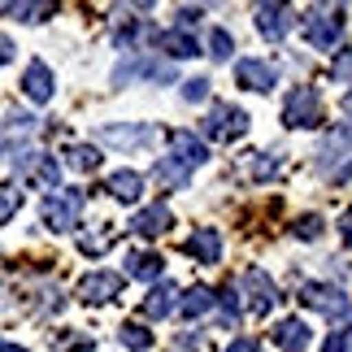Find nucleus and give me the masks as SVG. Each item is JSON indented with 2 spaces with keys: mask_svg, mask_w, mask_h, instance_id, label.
<instances>
[{
  "mask_svg": "<svg viewBox=\"0 0 352 352\" xmlns=\"http://www.w3.org/2000/svg\"><path fill=\"white\" fill-rule=\"evenodd\" d=\"M296 235H300V239H318L322 235V218H314V213L300 218V222H296Z\"/></svg>",
  "mask_w": 352,
  "mask_h": 352,
  "instance_id": "7c9ffc66",
  "label": "nucleus"
},
{
  "mask_svg": "<svg viewBox=\"0 0 352 352\" xmlns=\"http://www.w3.org/2000/svg\"><path fill=\"white\" fill-rule=\"evenodd\" d=\"M226 352H261V344H256V340H235Z\"/></svg>",
  "mask_w": 352,
  "mask_h": 352,
  "instance_id": "f704fd0d",
  "label": "nucleus"
},
{
  "mask_svg": "<svg viewBox=\"0 0 352 352\" xmlns=\"http://www.w3.org/2000/svg\"><path fill=\"white\" fill-rule=\"evenodd\" d=\"M183 100H187V104L209 100V78H187V83H183Z\"/></svg>",
  "mask_w": 352,
  "mask_h": 352,
  "instance_id": "c85d7f7f",
  "label": "nucleus"
},
{
  "mask_svg": "<svg viewBox=\"0 0 352 352\" xmlns=\"http://www.w3.org/2000/svg\"><path fill=\"white\" fill-rule=\"evenodd\" d=\"M100 140L104 144H118V148H144L148 140H153V126H148V122H126V126L104 122V126H100Z\"/></svg>",
  "mask_w": 352,
  "mask_h": 352,
  "instance_id": "f8f14e48",
  "label": "nucleus"
},
{
  "mask_svg": "<svg viewBox=\"0 0 352 352\" xmlns=\"http://www.w3.org/2000/svg\"><path fill=\"white\" fill-rule=\"evenodd\" d=\"M0 348H5V344H0Z\"/></svg>",
  "mask_w": 352,
  "mask_h": 352,
  "instance_id": "ea45409f",
  "label": "nucleus"
},
{
  "mask_svg": "<svg viewBox=\"0 0 352 352\" xmlns=\"http://www.w3.org/2000/svg\"><path fill=\"white\" fill-rule=\"evenodd\" d=\"M65 166H70V170H78V174L96 170V166H100V148H91V144H74L70 153H65Z\"/></svg>",
  "mask_w": 352,
  "mask_h": 352,
  "instance_id": "4be33fe9",
  "label": "nucleus"
},
{
  "mask_svg": "<svg viewBox=\"0 0 352 352\" xmlns=\"http://www.w3.org/2000/svg\"><path fill=\"white\" fill-rule=\"evenodd\" d=\"M209 309H213V292H209V287H192V292H183V300H179V314L192 318V322L205 318Z\"/></svg>",
  "mask_w": 352,
  "mask_h": 352,
  "instance_id": "412c9836",
  "label": "nucleus"
},
{
  "mask_svg": "<svg viewBox=\"0 0 352 352\" xmlns=\"http://www.w3.org/2000/svg\"><path fill=\"white\" fill-rule=\"evenodd\" d=\"M252 174H256V179H274L278 161H265V153H252Z\"/></svg>",
  "mask_w": 352,
  "mask_h": 352,
  "instance_id": "c756f323",
  "label": "nucleus"
},
{
  "mask_svg": "<svg viewBox=\"0 0 352 352\" xmlns=\"http://www.w3.org/2000/svg\"><path fill=\"white\" fill-rule=\"evenodd\" d=\"M235 83L239 87H248V91H274L278 87V65H270V61H256V57H243L235 61Z\"/></svg>",
  "mask_w": 352,
  "mask_h": 352,
  "instance_id": "423d86ee",
  "label": "nucleus"
},
{
  "mask_svg": "<svg viewBox=\"0 0 352 352\" xmlns=\"http://www.w3.org/2000/svg\"><path fill=\"white\" fill-rule=\"evenodd\" d=\"M118 340H122V348H131V352H148V348H153V331H144V327H135V322H126V327L118 331Z\"/></svg>",
  "mask_w": 352,
  "mask_h": 352,
  "instance_id": "b1692460",
  "label": "nucleus"
},
{
  "mask_svg": "<svg viewBox=\"0 0 352 352\" xmlns=\"http://www.w3.org/2000/svg\"><path fill=\"white\" fill-rule=\"evenodd\" d=\"M174 296H179V287H174L170 278H161L153 292H148V300H144V314L148 318H170L174 309H179V300H174Z\"/></svg>",
  "mask_w": 352,
  "mask_h": 352,
  "instance_id": "f3484780",
  "label": "nucleus"
},
{
  "mask_svg": "<svg viewBox=\"0 0 352 352\" xmlns=\"http://www.w3.org/2000/svg\"><path fill=\"white\" fill-rule=\"evenodd\" d=\"M52 87H57V78H52V70L44 61H31L26 65V74H22V91L31 96L35 104H48L52 100Z\"/></svg>",
  "mask_w": 352,
  "mask_h": 352,
  "instance_id": "2eb2a0df",
  "label": "nucleus"
},
{
  "mask_svg": "<svg viewBox=\"0 0 352 352\" xmlns=\"http://www.w3.org/2000/svg\"><path fill=\"white\" fill-rule=\"evenodd\" d=\"M18 205H22V192H18V187H0V226L18 213Z\"/></svg>",
  "mask_w": 352,
  "mask_h": 352,
  "instance_id": "a878e982",
  "label": "nucleus"
},
{
  "mask_svg": "<svg viewBox=\"0 0 352 352\" xmlns=\"http://www.w3.org/2000/svg\"><path fill=\"white\" fill-rule=\"evenodd\" d=\"M170 222H174V213H170L166 205H148V209H140V213L131 218V231L144 235V239H157V235L170 231Z\"/></svg>",
  "mask_w": 352,
  "mask_h": 352,
  "instance_id": "dca6fc26",
  "label": "nucleus"
},
{
  "mask_svg": "<svg viewBox=\"0 0 352 352\" xmlns=\"http://www.w3.org/2000/svg\"><path fill=\"white\" fill-rule=\"evenodd\" d=\"M157 48L166 52V57H174V61H183V57H196V35H187V31H161L157 35Z\"/></svg>",
  "mask_w": 352,
  "mask_h": 352,
  "instance_id": "6ab92c4d",
  "label": "nucleus"
},
{
  "mask_svg": "<svg viewBox=\"0 0 352 352\" xmlns=\"http://www.w3.org/2000/svg\"><path fill=\"white\" fill-rule=\"evenodd\" d=\"M187 252H192L200 265H218L222 261V231L218 226H200V231L187 239Z\"/></svg>",
  "mask_w": 352,
  "mask_h": 352,
  "instance_id": "4468645a",
  "label": "nucleus"
},
{
  "mask_svg": "<svg viewBox=\"0 0 352 352\" xmlns=\"http://www.w3.org/2000/svg\"><path fill=\"white\" fill-rule=\"evenodd\" d=\"M344 113L352 118V91H348V96H344Z\"/></svg>",
  "mask_w": 352,
  "mask_h": 352,
  "instance_id": "4c0bfd02",
  "label": "nucleus"
},
{
  "mask_svg": "<svg viewBox=\"0 0 352 352\" xmlns=\"http://www.w3.org/2000/svg\"><path fill=\"white\" fill-rule=\"evenodd\" d=\"M166 161H174L179 170L192 174L196 166H205V161H209V148H205V140H196L192 131H174V135H170V157H166Z\"/></svg>",
  "mask_w": 352,
  "mask_h": 352,
  "instance_id": "0eeeda50",
  "label": "nucleus"
},
{
  "mask_svg": "<svg viewBox=\"0 0 352 352\" xmlns=\"http://www.w3.org/2000/svg\"><path fill=\"white\" fill-rule=\"evenodd\" d=\"M5 13H13L22 22H39L44 13H52V5H5Z\"/></svg>",
  "mask_w": 352,
  "mask_h": 352,
  "instance_id": "cd10ccee",
  "label": "nucleus"
},
{
  "mask_svg": "<svg viewBox=\"0 0 352 352\" xmlns=\"http://www.w3.org/2000/svg\"><path fill=\"white\" fill-rule=\"evenodd\" d=\"M126 278H140V283L161 278V256L157 252H131L126 256Z\"/></svg>",
  "mask_w": 352,
  "mask_h": 352,
  "instance_id": "aec40b11",
  "label": "nucleus"
},
{
  "mask_svg": "<svg viewBox=\"0 0 352 352\" xmlns=\"http://www.w3.org/2000/svg\"><path fill=\"white\" fill-rule=\"evenodd\" d=\"M0 352H26V348H0Z\"/></svg>",
  "mask_w": 352,
  "mask_h": 352,
  "instance_id": "58836bf2",
  "label": "nucleus"
},
{
  "mask_svg": "<svg viewBox=\"0 0 352 352\" xmlns=\"http://www.w3.org/2000/svg\"><path fill=\"white\" fill-rule=\"evenodd\" d=\"M222 322L226 327H239V292L235 287L222 292Z\"/></svg>",
  "mask_w": 352,
  "mask_h": 352,
  "instance_id": "bb28decb",
  "label": "nucleus"
},
{
  "mask_svg": "<svg viewBox=\"0 0 352 352\" xmlns=\"http://www.w3.org/2000/svg\"><path fill=\"white\" fill-rule=\"evenodd\" d=\"M118 292H122V274H113V270H96V274H87L78 283V296H83L87 305H104V300H113Z\"/></svg>",
  "mask_w": 352,
  "mask_h": 352,
  "instance_id": "9d476101",
  "label": "nucleus"
},
{
  "mask_svg": "<svg viewBox=\"0 0 352 352\" xmlns=\"http://www.w3.org/2000/svg\"><path fill=\"white\" fill-rule=\"evenodd\" d=\"M243 287H248V305H252V314H270V309L278 305V287L265 278V270H248L243 274Z\"/></svg>",
  "mask_w": 352,
  "mask_h": 352,
  "instance_id": "9b49d317",
  "label": "nucleus"
},
{
  "mask_svg": "<svg viewBox=\"0 0 352 352\" xmlns=\"http://www.w3.org/2000/svg\"><path fill=\"white\" fill-rule=\"evenodd\" d=\"M200 18H205V13H200V9H192V5H183V9H179V26H183V31H187V26H196Z\"/></svg>",
  "mask_w": 352,
  "mask_h": 352,
  "instance_id": "72a5a7b5",
  "label": "nucleus"
},
{
  "mask_svg": "<svg viewBox=\"0 0 352 352\" xmlns=\"http://www.w3.org/2000/svg\"><path fill=\"white\" fill-rule=\"evenodd\" d=\"M231 52H235V39H231V31L213 26V31H209V57H213V61H231Z\"/></svg>",
  "mask_w": 352,
  "mask_h": 352,
  "instance_id": "393cba45",
  "label": "nucleus"
},
{
  "mask_svg": "<svg viewBox=\"0 0 352 352\" xmlns=\"http://www.w3.org/2000/svg\"><path fill=\"white\" fill-rule=\"evenodd\" d=\"M83 205H87V196L78 192V187H57V192L44 196V205H39V218H44L48 231H74Z\"/></svg>",
  "mask_w": 352,
  "mask_h": 352,
  "instance_id": "f257e3e1",
  "label": "nucleus"
},
{
  "mask_svg": "<svg viewBox=\"0 0 352 352\" xmlns=\"http://www.w3.org/2000/svg\"><path fill=\"white\" fill-rule=\"evenodd\" d=\"M104 192H109L113 200H126V205H135V200L144 196V179H140L135 170H118V174H109Z\"/></svg>",
  "mask_w": 352,
  "mask_h": 352,
  "instance_id": "a211bd4d",
  "label": "nucleus"
},
{
  "mask_svg": "<svg viewBox=\"0 0 352 352\" xmlns=\"http://www.w3.org/2000/svg\"><path fill=\"white\" fill-rule=\"evenodd\" d=\"M153 179H157L161 187H170V192H183V187H187V170H179L174 161H157Z\"/></svg>",
  "mask_w": 352,
  "mask_h": 352,
  "instance_id": "5701e85b",
  "label": "nucleus"
},
{
  "mask_svg": "<svg viewBox=\"0 0 352 352\" xmlns=\"http://www.w3.org/2000/svg\"><path fill=\"white\" fill-rule=\"evenodd\" d=\"M9 61H13V39L0 35V65H9Z\"/></svg>",
  "mask_w": 352,
  "mask_h": 352,
  "instance_id": "c9c22d12",
  "label": "nucleus"
},
{
  "mask_svg": "<svg viewBox=\"0 0 352 352\" xmlns=\"http://www.w3.org/2000/svg\"><path fill=\"white\" fill-rule=\"evenodd\" d=\"M300 300L309 309H318V314H327L331 322H344L352 314V305H348V296L335 287V283H305L300 287Z\"/></svg>",
  "mask_w": 352,
  "mask_h": 352,
  "instance_id": "7ed1b4c3",
  "label": "nucleus"
},
{
  "mask_svg": "<svg viewBox=\"0 0 352 352\" xmlns=\"http://www.w3.org/2000/svg\"><path fill=\"white\" fill-rule=\"evenodd\" d=\"M283 122H287V126H318V122H322L318 91L314 87H296L287 96V104H283Z\"/></svg>",
  "mask_w": 352,
  "mask_h": 352,
  "instance_id": "20e7f679",
  "label": "nucleus"
},
{
  "mask_svg": "<svg viewBox=\"0 0 352 352\" xmlns=\"http://www.w3.org/2000/svg\"><path fill=\"white\" fill-rule=\"evenodd\" d=\"M292 26H296V13L287 5H261V9H256V31H261L270 44H278Z\"/></svg>",
  "mask_w": 352,
  "mask_h": 352,
  "instance_id": "1a4fd4ad",
  "label": "nucleus"
},
{
  "mask_svg": "<svg viewBox=\"0 0 352 352\" xmlns=\"http://www.w3.org/2000/svg\"><path fill=\"white\" fill-rule=\"evenodd\" d=\"M274 344L283 352H305L309 344H314V331H309L305 318H283L278 327H274Z\"/></svg>",
  "mask_w": 352,
  "mask_h": 352,
  "instance_id": "ddd939ff",
  "label": "nucleus"
},
{
  "mask_svg": "<svg viewBox=\"0 0 352 352\" xmlns=\"http://www.w3.org/2000/svg\"><path fill=\"white\" fill-rule=\"evenodd\" d=\"M300 26H305V39L318 52H331L335 44H340V35H344V9L318 5V9H309L305 18H300Z\"/></svg>",
  "mask_w": 352,
  "mask_h": 352,
  "instance_id": "f03ea898",
  "label": "nucleus"
},
{
  "mask_svg": "<svg viewBox=\"0 0 352 352\" xmlns=\"http://www.w3.org/2000/svg\"><path fill=\"white\" fill-rule=\"evenodd\" d=\"M340 235H344V243H352V209L340 218Z\"/></svg>",
  "mask_w": 352,
  "mask_h": 352,
  "instance_id": "e433bc0d",
  "label": "nucleus"
},
{
  "mask_svg": "<svg viewBox=\"0 0 352 352\" xmlns=\"http://www.w3.org/2000/svg\"><path fill=\"white\" fill-rule=\"evenodd\" d=\"M322 352H352V340H348L344 331H335L331 340H327V348H322Z\"/></svg>",
  "mask_w": 352,
  "mask_h": 352,
  "instance_id": "473e14b6",
  "label": "nucleus"
},
{
  "mask_svg": "<svg viewBox=\"0 0 352 352\" xmlns=\"http://www.w3.org/2000/svg\"><path fill=\"white\" fill-rule=\"evenodd\" d=\"M331 74L340 78V83H344V78H352V48H344V57L331 65Z\"/></svg>",
  "mask_w": 352,
  "mask_h": 352,
  "instance_id": "2f4dec72",
  "label": "nucleus"
},
{
  "mask_svg": "<svg viewBox=\"0 0 352 352\" xmlns=\"http://www.w3.org/2000/svg\"><path fill=\"white\" fill-rule=\"evenodd\" d=\"M248 131V113L235 109V104H213L205 118V135L209 140H239Z\"/></svg>",
  "mask_w": 352,
  "mask_h": 352,
  "instance_id": "39448f33",
  "label": "nucleus"
},
{
  "mask_svg": "<svg viewBox=\"0 0 352 352\" xmlns=\"http://www.w3.org/2000/svg\"><path fill=\"white\" fill-rule=\"evenodd\" d=\"M352 153V126H335L322 135V144H318V166L322 170H335V166H344Z\"/></svg>",
  "mask_w": 352,
  "mask_h": 352,
  "instance_id": "6e6552de",
  "label": "nucleus"
}]
</instances>
